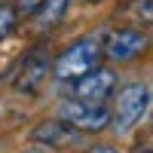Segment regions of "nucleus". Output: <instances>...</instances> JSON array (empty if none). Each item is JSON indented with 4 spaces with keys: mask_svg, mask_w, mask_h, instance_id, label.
I'll return each instance as SVG.
<instances>
[{
    "mask_svg": "<svg viewBox=\"0 0 153 153\" xmlns=\"http://www.w3.org/2000/svg\"><path fill=\"white\" fill-rule=\"evenodd\" d=\"M61 120L71 123L76 132H101L110 126V110L104 104H89V101H68L61 104Z\"/></svg>",
    "mask_w": 153,
    "mask_h": 153,
    "instance_id": "obj_3",
    "label": "nucleus"
},
{
    "mask_svg": "<svg viewBox=\"0 0 153 153\" xmlns=\"http://www.w3.org/2000/svg\"><path fill=\"white\" fill-rule=\"evenodd\" d=\"M49 55H46V49H31L28 55H25V61H22V68H19V76H16V89L19 92H25V95H34L37 89L43 86V80L49 76Z\"/></svg>",
    "mask_w": 153,
    "mask_h": 153,
    "instance_id": "obj_6",
    "label": "nucleus"
},
{
    "mask_svg": "<svg viewBox=\"0 0 153 153\" xmlns=\"http://www.w3.org/2000/svg\"><path fill=\"white\" fill-rule=\"evenodd\" d=\"M83 3H98V0H83Z\"/></svg>",
    "mask_w": 153,
    "mask_h": 153,
    "instance_id": "obj_14",
    "label": "nucleus"
},
{
    "mask_svg": "<svg viewBox=\"0 0 153 153\" xmlns=\"http://www.w3.org/2000/svg\"><path fill=\"white\" fill-rule=\"evenodd\" d=\"M113 86H117V74L110 68H95L83 74L80 80H74V98L89 101V104H104L113 92Z\"/></svg>",
    "mask_w": 153,
    "mask_h": 153,
    "instance_id": "obj_5",
    "label": "nucleus"
},
{
    "mask_svg": "<svg viewBox=\"0 0 153 153\" xmlns=\"http://www.w3.org/2000/svg\"><path fill=\"white\" fill-rule=\"evenodd\" d=\"M31 138L37 144H43V147H61V144H74L76 138H80V132H76L71 123H65V120H43L31 132Z\"/></svg>",
    "mask_w": 153,
    "mask_h": 153,
    "instance_id": "obj_7",
    "label": "nucleus"
},
{
    "mask_svg": "<svg viewBox=\"0 0 153 153\" xmlns=\"http://www.w3.org/2000/svg\"><path fill=\"white\" fill-rule=\"evenodd\" d=\"M40 6H43V0H19V3H16V12H19V16H34Z\"/></svg>",
    "mask_w": 153,
    "mask_h": 153,
    "instance_id": "obj_11",
    "label": "nucleus"
},
{
    "mask_svg": "<svg viewBox=\"0 0 153 153\" xmlns=\"http://www.w3.org/2000/svg\"><path fill=\"white\" fill-rule=\"evenodd\" d=\"M89 153H120L117 147H110V144H98V147H92Z\"/></svg>",
    "mask_w": 153,
    "mask_h": 153,
    "instance_id": "obj_12",
    "label": "nucleus"
},
{
    "mask_svg": "<svg viewBox=\"0 0 153 153\" xmlns=\"http://www.w3.org/2000/svg\"><path fill=\"white\" fill-rule=\"evenodd\" d=\"M98 58H101V46L92 37H86V40H76L71 49H65V55L55 61L52 74L58 80H80L83 74L98 68Z\"/></svg>",
    "mask_w": 153,
    "mask_h": 153,
    "instance_id": "obj_1",
    "label": "nucleus"
},
{
    "mask_svg": "<svg viewBox=\"0 0 153 153\" xmlns=\"http://www.w3.org/2000/svg\"><path fill=\"white\" fill-rule=\"evenodd\" d=\"M123 16L129 19V25L147 28V25H153V0H129L123 6Z\"/></svg>",
    "mask_w": 153,
    "mask_h": 153,
    "instance_id": "obj_9",
    "label": "nucleus"
},
{
    "mask_svg": "<svg viewBox=\"0 0 153 153\" xmlns=\"http://www.w3.org/2000/svg\"><path fill=\"white\" fill-rule=\"evenodd\" d=\"M147 46H150V40H147V34L141 28H117V31L107 34L101 52L110 61H132V58L141 55Z\"/></svg>",
    "mask_w": 153,
    "mask_h": 153,
    "instance_id": "obj_4",
    "label": "nucleus"
},
{
    "mask_svg": "<svg viewBox=\"0 0 153 153\" xmlns=\"http://www.w3.org/2000/svg\"><path fill=\"white\" fill-rule=\"evenodd\" d=\"M71 6V0H43V6L34 12V22H37V28H55V25H61V19H65V12Z\"/></svg>",
    "mask_w": 153,
    "mask_h": 153,
    "instance_id": "obj_8",
    "label": "nucleus"
},
{
    "mask_svg": "<svg viewBox=\"0 0 153 153\" xmlns=\"http://www.w3.org/2000/svg\"><path fill=\"white\" fill-rule=\"evenodd\" d=\"M16 22H19V12L12 9V6H0V40L3 37H9L12 31H16Z\"/></svg>",
    "mask_w": 153,
    "mask_h": 153,
    "instance_id": "obj_10",
    "label": "nucleus"
},
{
    "mask_svg": "<svg viewBox=\"0 0 153 153\" xmlns=\"http://www.w3.org/2000/svg\"><path fill=\"white\" fill-rule=\"evenodd\" d=\"M22 153H52L49 147H43V144H34V147H25Z\"/></svg>",
    "mask_w": 153,
    "mask_h": 153,
    "instance_id": "obj_13",
    "label": "nucleus"
},
{
    "mask_svg": "<svg viewBox=\"0 0 153 153\" xmlns=\"http://www.w3.org/2000/svg\"><path fill=\"white\" fill-rule=\"evenodd\" d=\"M150 104V92L144 83H129L117 95V110H113V126L117 132H129L135 123H141V117L147 113Z\"/></svg>",
    "mask_w": 153,
    "mask_h": 153,
    "instance_id": "obj_2",
    "label": "nucleus"
}]
</instances>
